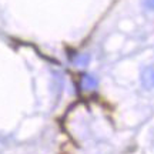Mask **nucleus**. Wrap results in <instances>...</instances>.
<instances>
[{
	"label": "nucleus",
	"mask_w": 154,
	"mask_h": 154,
	"mask_svg": "<svg viewBox=\"0 0 154 154\" xmlns=\"http://www.w3.org/2000/svg\"><path fill=\"white\" fill-rule=\"evenodd\" d=\"M141 86L146 90H154V66H147L141 70L140 74Z\"/></svg>",
	"instance_id": "nucleus-1"
},
{
	"label": "nucleus",
	"mask_w": 154,
	"mask_h": 154,
	"mask_svg": "<svg viewBox=\"0 0 154 154\" xmlns=\"http://www.w3.org/2000/svg\"><path fill=\"white\" fill-rule=\"evenodd\" d=\"M80 84H82L83 90H94V88L97 87V80L91 74H83Z\"/></svg>",
	"instance_id": "nucleus-2"
},
{
	"label": "nucleus",
	"mask_w": 154,
	"mask_h": 154,
	"mask_svg": "<svg viewBox=\"0 0 154 154\" xmlns=\"http://www.w3.org/2000/svg\"><path fill=\"white\" fill-rule=\"evenodd\" d=\"M88 60H90V57H88L87 54H80V56H77V59H76V63L79 64V66H86L88 63Z\"/></svg>",
	"instance_id": "nucleus-3"
},
{
	"label": "nucleus",
	"mask_w": 154,
	"mask_h": 154,
	"mask_svg": "<svg viewBox=\"0 0 154 154\" xmlns=\"http://www.w3.org/2000/svg\"><path fill=\"white\" fill-rule=\"evenodd\" d=\"M143 5L147 10H154V0H143Z\"/></svg>",
	"instance_id": "nucleus-4"
}]
</instances>
